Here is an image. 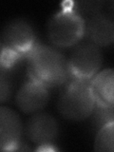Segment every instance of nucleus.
Returning a JSON list of instances; mask_svg holds the SVG:
<instances>
[{"mask_svg":"<svg viewBox=\"0 0 114 152\" xmlns=\"http://www.w3.org/2000/svg\"><path fill=\"white\" fill-rule=\"evenodd\" d=\"M28 77L48 88L62 87L70 79L68 60L53 46L40 44L27 57Z\"/></svg>","mask_w":114,"mask_h":152,"instance_id":"f257e3e1","label":"nucleus"},{"mask_svg":"<svg viewBox=\"0 0 114 152\" xmlns=\"http://www.w3.org/2000/svg\"><path fill=\"white\" fill-rule=\"evenodd\" d=\"M95 104L90 80L70 78L62 86L57 100V109L66 120H86L90 116Z\"/></svg>","mask_w":114,"mask_h":152,"instance_id":"f03ea898","label":"nucleus"},{"mask_svg":"<svg viewBox=\"0 0 114 152\" xmlns=\"http://www.w3.org/2000/svg\"><path fill=\"white\" fill-rule=\"evenodd\" d=\"M47 34L54 48H72L84 39L85 20L72 7L63 8L50 16Z\"/></svg>","mask_w":114,"mask_h":152,"instance_id":"7ed1b4c3","label":"nucleus"},{"mask_svg":"<svg viewBox=\"0 0 114 152\" xmlns=\"http://www.w3.org/2000/svg\"><path fill=\"white\" fill-rule=\"evenodd\" d=\"M66 60L70 78L90 80L101 70L104 56L101 48L82 39L72 47Z\"/></svg>","mask_w":114,"mask_h":152,"instance_id":"20e7f679","label":"nucleus"},{"mask_svg":"<svg viewBox=\"0 0 114 152\" xmlns=\"http://www.w3.org/2000/svg\"><path fill=\"white\" fill-rule=\"evenodd\" d=\"M1 37L2 48L25 59L39 43L35 28L30 21L24 18H14L7 22L2 31Z\"/></svg>","mask_w":114,"mask_h":152,"instance_id":"39448f33","label":"nucleus"},{"mask_svg":"<svg viewBox=\"0 0 114 152\" xmlns=\"http://www.w3.org/2000/svg\"><path fill=\"white\" fill-rule=\"evenodd\" d=\"M24 136L32 144L46 146L54 142L59 135V125L56 119L47 112H36L31 115L24 125Z\"/></svg>","mask_w":114,"mask_h":152,"instance_id":"423d86ee","label":"nucleus"},{"mask_svg":"<svg viewBox=\"0 0 114 152\" xmlns=\"http://www.w3.org/2000/svg\"><path fill=\"white\" fill-rule=\"evenodd\" d=\"M24 124L12 108L0 106V152L19 150L24 136Z\"/></svg>","mask_w":114,"mask_h":152,"instance_id":"0eeeda50","label":"nucleus"},{"mask_svg":"<svg viewBox=\"0 0 114 152\" xmlns=\"http://www.w3.org/2000/svg\"><path fill=\"white\" fill-rule=\"evenodd\" d=\"M50 97L49 88L28 78L17 89L14 101L21 112L31 115L44 109Z\"/></svg>","mask_w":114,"mask_h":152,"instance_id":"6e6552de","label":"nucleus"},{"mask_svg":"<svg viewBox=\"0 0 114 152\" xmlns=\"http://www.w3.org/2000/svg\"><path fill=\"white\" fill-rule=\"evenodd\" d=\"M100 48L108 47L114 41V22L104 12L85 20V37Z\"/></svg>","mask_w":114,"mask_h":152,"instance_id":"1a4fd4ad","label":"nucleus"},{"mask_svg":"<svg viewBox=\"0 0 114 152\" xmlns=\"http://www.w3.org/2000/svg\"><path fill=\"white\" fill-rule=\"evenodd\" d=\"M90 87L96 104L114 107V71L112 69L100 70L90 79Z\"/></svg>","mask_w":114,"mask_h":152,"instance_id":"9d476101","label":"nucleus"},{"mask_svg":"<svg viewBox=\"0 0 114 152\" xmlns=\"http://www.w3.org/2000/svg\"><path fill=\"white\" fill-rule=\"evenodd\" d=\"M94 150L99 152L114 151V122L99 128L94 140Z\"/></svg>","mask_w":114,"mask_h":152,"instance_id":"9b49d317","label":"nucleus"},{"mask_svg":"<svg viewBox=\"0 0 114 152\" xmlns=\"http://www.w3.org/2000/svg\"><path fill=\"white\" fill-rule=\"evenodd\" d=\"M89 117H91L93 127L98 130L107 124L114 122V107H104L100 104H95Z\"/></svg>","mask_w":114,"mask_h":152,"instance_id":"f8f14e48","label":"nucleus"},{"mask_svg":"<svg viewBox=\"0 0 114 152\" xmlns=\"http://www.w3.org/2000/svg\"><path fill=\"white\" fill-rule=\"evenodd\" d=\"M13 89L14 82L11 70L0 66V104L9 101Z\"/></svg>","mask_w":114,"mask_h":152,"instance_id":"ddd939ff","label":"nucleus"},{"mask_svg":"<svg viewBox=\"0 0 114 152\" xmlns=\"http://www.w3.org/2000/svg\"><path fill=\"white\" fill-rule=\"evenodd\" d=\"M102 1H79L76 2V7L73 8L84 20L92 17L103 12Z\"/></svg>","mask_w":114,"mask_h":152,"instance_id":"4468645a","label":"nucleus"}]
</instances>
